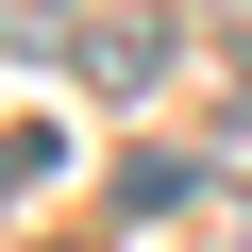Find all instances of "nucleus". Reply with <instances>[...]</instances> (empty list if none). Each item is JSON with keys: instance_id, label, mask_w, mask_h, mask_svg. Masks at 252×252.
Masks as SVG:
<instances>
[{"instance_id": "f257e3e1", "label": "nucleus", "mask_w": 252, "mask_h": 252, "mask_svg": "<svg viewBox=\"0 0 252 252\" xmlns=\"http://www.w3.org/2000/svg\"><path fill=\"white\" fill-rule=\"evenodd\" d=\"M84 84H168V0H101V17L67 34Z\"/></svg>"}, {"instance_id": "f03ea898", "label": "nucleus", "mask_w": 252, "mask_h": 252, "mask_svg": "<svg viewBox=\"0 0 252 252\" xmlns=\"http://www.w3.org/2000/svg\"><path fill=\"white\" fill-rule=\"evenodd\" d=\"M84 17H67V0H0V51H67Z\"/></svg>"}]
</instances>
